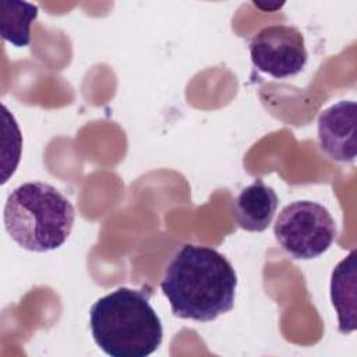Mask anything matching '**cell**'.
<instances>
[{
	"instance_id": "obj_1",
	"label": "cell",
	"mask_w": 357,
	"mask_h": 357,
	"mask_svg": "<svg viewBox=\"0 0 357 357\" xmlns=\"http://www.w3.org/2000/svg\"><path fill=\"white\" fill-rule=\"evenodd\" d=\"M160 289L176 317L211 322L233 310L237 275L215 248L184 244L167 264Z\"/></svg>"
},
{
	"instance_id": "obj_2",
	"label": "cell",
	"mask_w": 357,
	"mask_h": 357,
	"mask_svg": "<svg viewBox=\"0 0 357 357\" xmlns=\"http://www.w3.org/2000/svg\"><path fill=\"white\" fill-rule=\"evenodd\" d=\"M146 289L119 287L93 303L89 325L95 343L112 357H146L162 343L163 328Z\"/></svg>"
},
{
	"instance_id": "obj_3",
	"label": "cell",
	"mask_w": 357,
	"mask_h": 357,
	"mask_svg": "<svg viewBox=\"0 0 357 357\" xmlns=\"http://www.w3.org/2000/svg\"><path fill=\"white\" fill-rule=\"evenodd\" d=\"M75 220L73 204L56 187L28 181L7 197L3 222L8 236L24 250L46 252L61 247Z\"/></svg>"
},
{
	"instance_id": "obj_4",
	"label": "cell",
	"mask_w": 357,
	"mask_h": 357,
	"mask_svg": "<svg viewBox=\"0 0 357 357\" xmlns=\"http://www.w3.org/2000/svg\"><path fill=\"white\" fill-rule=\"evenodd\" d=\"M337 229L331 212L312 201L286 205L273 226L279 245L294 259H314L335 241Z\"/></svg>"
},
{
	"instance_id": "obj_5",
	"label": "cell",
	"mask_w": 357,
	"mask_h": 357,
	"mask_svg": "<svg viewBox=\"0 0 357 357\" xmlns=\"http://www.w3.org/2000/svg\"><path fill=\"white\" fill-rule=\"evenodd\" d=\"M248 47L252 64L273 78L298 74L308 60L304 36L291 25L264 26L252 36Z\"/></svg>"
},
{
	"instance_id": "obj_6",
	"label": "cell",
	"mask_w": 357,
	"mask_h": 357,
	"mask_svg": "<svg viewBox=\"0 0 357 357\" xmlns=\"http://www.w3.org/2000/svg\"><path fill=\"white\" fill-rule=\"evenodd\" d=\"M356 114L354 100H340L318 117L319 146L336 162L353 163L356 159Z\"/></svg>"
},
{
	"instance_id": "obj_7",
	"label": "cell",
	"mask_w": 357,
	"mask_h": 357,
	"mask_svg": "<svg viewBox=\"0 0 357 357\" xmlns=\"http://www.w3.org/2000/svg\"><path fill=\"white\" fill-rule=\"evenodd\" d=\"M279 198L262 178L244 187L233 202V216L238 227L247 231H264L272 223Z\"/></svg>"
},
{
	"instance_id": "obj_8",
	"label": "cell",
	"mask_w": 357,
	"mask_h": 357,
	"mask_svg": "<svg viewBox=\"0 0 357 357\" xmlns=\"http://www.w3.org/2000/svg\"><path fill=\"white\" fill-rule=\"evenodd\" d=\"M356 255L351 252L333 269L331 278V300L337 312L339 331L350 333L356 331V303H357V275Z\"/></svg>"
},
{
	"instance_id": "obj_9",
	"label": "cell",
	"mask_w": 357,
	"mask_h": 357,
	"mask_svg": "<svg viewBox=\"0 0 357 357\" xmlns=\"http://www.w3.org/2000/svg\"><path fill=\"white\" fill-rule=\"evenodd\" d=\"M38 6L26 1L0 3V32L15 47L31 43V25L38 17Z\"/></svg>"
}]
</instances>
